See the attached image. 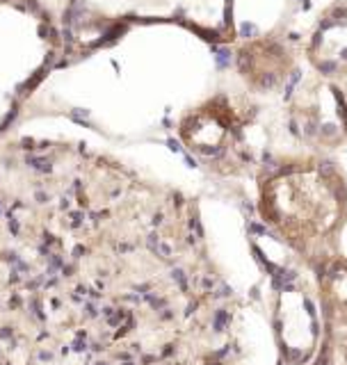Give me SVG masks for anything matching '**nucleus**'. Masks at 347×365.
I'll list each match as a JSON object with an SVG mask.
<instances>
[{
    "label": "nucleus",
    "instance_id": "nucleus-1",
    "mask_svg": "<svg viewBox=\"0 0 347 365\" xmlns=\"http://www.w3.org/2000/svg\"><path fill=\"white\" fill-rule=\"evenodd\" d=\"M258 215L299 260L320 272L341 258L347 182L329 165L279 167L261 182Z\"/></svg>",
    "mask_w": 347,
    "mask_h": 365
},
{
    "label": "nucleus",
    "instance_id": "nucleus-2",
    "mask_svg": "<svg viewBox=\"0 0 347 365\" xmlns=\"http://www.w3.org/2000/svg\"><path fill=\"white\" fill-rule=\"evenodd\" d=\"M325 336L313 365H347V260L341 256L318 272Z\"/></svg>",
    "mask_w": 347,
    "mask_h": 365
}]
</instances>
